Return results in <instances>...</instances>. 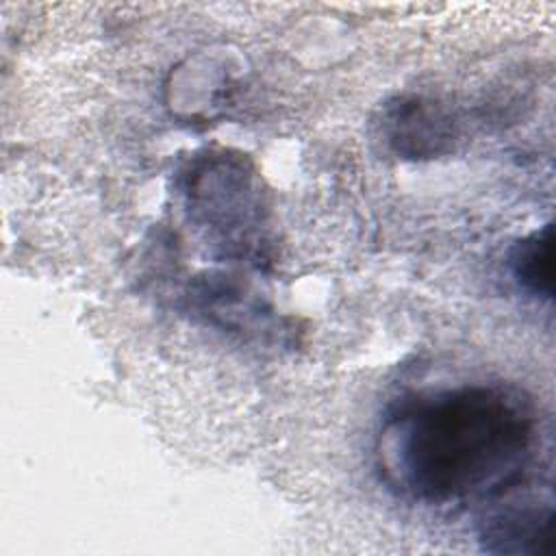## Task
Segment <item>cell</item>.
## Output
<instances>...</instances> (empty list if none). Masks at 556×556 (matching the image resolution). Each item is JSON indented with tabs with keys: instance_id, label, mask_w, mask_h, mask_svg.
Here are the masks:
<instances>
[{
	"instance_id": "1",
	"label": "cell",
	"mask_w": 556,
	"mask_h": 556,
	"mask_svg": "<svg viewBox=\"0 0 556 556\" xmlns=\"http://www.w3.org/2000/svg\"><path fill=\"white\" fill-rule=\"evenodd\" d=\"M532 445L534 417L519 395L495 384H463L419 395L391 415L378 458L402 493L450 504L515 486Z\"/></svg>"
},
{
	"instance_id": "3",
	"label": "cell",
	"mask_w": 556,
	"mask_h": 556,
	"mask_svg": "<svg viewBox=\"0 0 556 556\" xmlns=\"http://www.w3.org/2000/svg\"><path fill=\"white\" fill-rule=\"evenodd\" d=\"M552 506H510L491 515L482 530V545L493 554H545L552 541Z\"/></svg>"
},
{
	"instance_id": "2",
	"label": "cell",
	"mask_w": 556,
	"mask_h": 556,
	"mask_svg": "<svg viewBox=\"0 0 556 556\" xmlns=\"http://www.w3.org/2000/svg\"><path fill=\"white\" fill-rule=\"evenodd\" d=\"M382 128L389 146L410 159L434 156L450 139L447 119L432 102L421 98L397 100L384 113Z\"/></svg>"
},
{
	"instance_id": "4",
	"label": "cell",
	"mask_w": 556,
	"mask_h": 556,
	"mask_svg": "<svg viewBox=\"0 0 556 556\" xmlns=\"http://www.w3.org/2000/svg\"><path fill=\"white\" fill-rule=\"evenodd\" d=\"M552 224L530 232L510 252V269L521 289L539 298L554 293V265H552Z\"/></svg>"
}]
</instances>
